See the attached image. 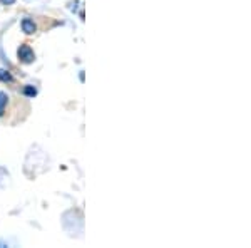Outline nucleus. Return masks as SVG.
<instances>
[{
	"mask_svg": "<svg viewBox=\"0 0 251 248\" xmlns=\"http://www.w3.org/2000/svg\"><path fill=\"white\" fill-rule=\"evenodd\" d=\"M17 55H19L20 62H24V64H32L35 60V54L29 44H22L17 51Z\"/></svg>",
	"mask_w": 251,
	"mask_h": 248,
	"instance_id": "1",
	"label": "nucleus"
},
{
	"mask_svg": "<svg viewBox=\"0 0 251 248\" xmlns=\"http://www.w3.org/2000/svg\"><path fill=\"white\" fill-rule=\"evenodd\" d=\"M20 26H22V30L25 32V34H29V35L34 34V32L37 30V26H35L34 20H30V19H24Z\"/></svg>",
	"mask_w": 251,
	"mask_h": 248,
	"instance_id": "2",
	"label": "nucleus"
},
{
	"mask_svg": "<svg viewBox=\"0 0 251 248\" xmlns=\"http://www.w3.org/2000/svg\"><path fill=\"white\" fill-rule=\"evenodd\" d=\"M0 81H2V83H14V77H12L9 71L0 69Z\"/></svg>",
	"mask_w": 251,
	"mask_h": 248,
	"instance_id": "3",
	"label": "nucleus"
},
{
	"mask_svg": "<svg viewBox=\"0 0 251 248\" xmlns=\"http://www.w3.org/2000/svg\"><path fill=\"white\" fill-rule=\"evenodd\" d=\"M7 101H9V97H7V94H5V92L0 91V116L3 114V111H5Z\"/></svg>",
	"mask_w": 251,
	"mask_h": 248,
	"instance_id": "4",
	"label": "nucleus"
},
{
	"mask_svg": "<svg viewBox=\"0 0 251 248\" xmlns=\"http://www.w3.org/2000/svg\"><path fill=\"white\" fill-rule=\"evenodd\" d=\"M24 94L29 96V97H34L35 94H37V89H35L34 86H25L24 87Z\"/></svg>",
	"mask_w": 251,
	"mask_h": 248,
	"instance_id": "5",
	"label": "nucleus"
},
{
	"mask_svg": "<svg viewBox=\"0 0 251 248\" xmlns=\"http://www.w3.org/2000/svg\"><path fill=\"white\" fill-rule=\"evenodd\" d=\"M0 2H2L3 5H12V3H15V0H0Z\"/></svg>",
	"mask_w": 251,
	"mask_h": 248,
	"instance_id": "6",
	"label": "nucleus"
}]
</instances>
